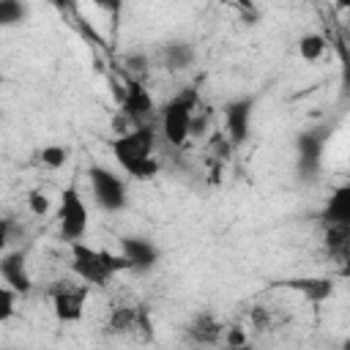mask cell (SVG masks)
Instances as JSON below:
<instances>
[{
  "label": "cell",
  "mask_w": 350,
  "mask_h": 350,
  "mask_svg": "<svg viewBox=\"0 0 350 350\" xmlns=\"http://www.w3.org/2000/svg\"><path fill=\"white\" fill-rule=\"evenodd\" d=\"M197 90H180L175 98H170V104L161 112V137L175 145L183 148L186 139L191 137V120L197 115Z\"/></svg>",
  "instance_id": "cell-1"
},
{
  "label": "cell",
  "mask_w": 350,
  "mask_h": 350,
  "mask_svg": "<svg viewBox=\"0 0 350 350\" xmlns=\"http://www.w3.org/2000/svg\"><path fill=\"white\" fill-rule=\"evenodd\" d=\"M109 148H112V156L120 164V170L129 175L137 164L156 156V131H153V126H137L126 134H118L109 142Z\"/></svg>",
  "instance_id": "cell-2"
},
{
  "label": "cell",
  "mask_w": 350,
  "mask_h": 350,
  "mask_svg": "<svg viewBox=\"0 0 350 350\" xmlns=\"http://www.w3.org/2000/svg\"><path fill=\"white\" fill-rule=\"evenodd\" d=\"M57 224H60V235L68 243H79L88 232V205L82 200V194L68 186L60 191V208H57Z\"/></svg>",
  "instance_id": "cell-3"
},
{
  "label": "cell",
  "mask_w": 350,
  "mask_h": 350,
  "mask_svg": "<svg viewBox=\"0 0 350 350\" xmlns=\"http://www.w3.org/2000/svg\"><path fill=\"white\" fill-rule=\"evenodd\" d=\"M71 271L88 287H98V284H107L112 279V271L107 268L101 249H93L85 241L71 243Z\"/></svg>",
  "instance_id": "cell-4"
},
{
  "label": "cell",
  "mask_w": 350,
  "mask_h": 350,
  "mask_svg": "<svg viewBox=\"0 0 350 350\" xmlns=\"http://www.w3.org/2000/svg\"><path fill=\"white\" fill-rule=\"evenodd\" d=\"M85 301H88V284L85 282H71V279L55 282L52 312L60 323H79L85 314Z\"/></svg>",
  "instance_id": "cell-5"
},
{
  "label": "cell",
  "mask_w": 350,
  "mask_h": 350,
  "mask_svg": "<svg viewBox=\"0 0 350 350\" xmlns=\"http://www.w3.org/2000/svg\"><path fill=\"white\" fill-rule=\"evenodd\" d=\"M88 178H90L93 197L104 211L115 213V211L126 208V183L120 175H115L112 170H104V167H93L88 172Z\"/></svg>",
  "instance_id": "cell-6"
},
{
  "label": "cell",
  "mask_w": 350,
  "mask_h": 350,
  "mask_svg": "<svg viewBox=\"0 0 350 350\" xmlns=\"http://www.w3.org/2000/svg\"><path fill=\"white\" fill-rule=\"evenodd\" d=\"M120 109H123V118L137 129V126H150V118H153V98L148 93V88L129 77L126 85H123V98H120Z\"/></svg>",
  "instance_id": "cell-7"
},
{
  "label": "cell",
  "mask_w": 350,
  "mask_h": 350,
  "mask_svg": "<svg viewBox=\"0 0 350 350\" xmlns=\"http://www.w3.org/2000/svg\"><path fill=\"white\" fill-rule=\"evenodd\" d=\"M186 336H189V342H194L200 347H211V345H219L224 339V325L213 314L202 312L186 325Z\"/></svg>",
  "instance_id": "cell-8"
},
{
  "label": "cell",
  "mask_w": 350,
  "mask_h": 350,
  "mask_svg": "<svg viewBox=\"0 0 350 350\" xmlns=\"http://www.w3.org/2000/svg\"><path fill=\"white\" fill-rule=\"evenodd\" d=\"M120 252L129 257L131 262V271H150L159 260V252L150 241L145 238H123L120 241Z\"/></svg>",
  "instance_id": "cell-9"
},
{
  "label": "cell",
  "mask_w": 350,
  "mask_h": 350,
  "mask_svg": "<svg viewBox=\"0 0 350 350\" xmlns=\"http://www.w3.org/2000/svg\"><path fill=\"white\" fill-rule=\"evenodd\" d=\"M284 287L287 290H295V293H301L306 301H312V304H323V301H328L331 295H334V282L328 279V276H304V279H287L284 282Z\"/></svg>",
  "instance_id": "cell-10"
},
{
  "label": "cell",
  "mask_w": 350,
  "mask_h": 350,
  "mask_svg": "<svg viewBox=\"0 0 350 350\" xmlns=\"http://www.w3.org/2000/svg\"><path fill=\"white\" fill-rule=\"evenodd\" d=\"M224 118H227V137L232 145H241L246 137H249V118H252V101L241 98V101H232L227 109H224Z\"/></svg>",
  "instance_id": "cell-11"
},
{
  "label": "cell",
  "mask_w": 350,
  "mask_h": 350,
  "mask_svg": "<svg viewBox=\"0 0 350 350\" xmlns=\"http://www.w3.org/2000/svg\"><path fill=\"white\" fill-rule=\"evenodd\" d=\"M0 276H3V284L14 287L19 295L30 290V276L25 271V260L16 252H5L3 254V260H0Z\"/></svg>",
  "instance_id": "cell-12"
},
{
  "label": "cell",
  "mask_w": 350,
  "mask_h": 350,
  "mask_svg": "<svg viewBox=\"0 0 350 350\" xmlns=\"http://www.w3.org/2000/svg\"><path fill=\"white\" fill-rule=\"evenodd\" d=\"M325 224L350 227V183H342L331 191L325 202Z\"/></svg>",
  "instance_id": "cell-13"
},
{
  "label": "cell",
  "mask_w": 350,
  "mask_h": 350,
  "mask_svg": "<svg viewBox=\"0 0 350 350\" xmlns=\"http://www.w3.org/2000/svg\"><path fill=\"white\" fill-rule=\"evenodd\" d=\"M139 312L142 306H112L109 317H107V331L109 334H137V323H139Z\"/></svg>",
  "instance_id": "cell-14"
},
{
  "label": "cell",
  "mask_w": 350,
  "mask_h": 350,
  "mask_svg": "<svg viewBox=\"0 0 350 350\" xmlns=\"http://www.w3.org/2000/svg\"><path fill=\"white\" fill-rule=\"evenodd\" d=\"M161 60H164L167 68L183 71V68H189V66L194 63V49H191V44H186V41H172V44H167V46L161 49Z\"/></svg>",
  "instance_id": "cell-15"
},
{
  "label": "cell",
  "mask_w": 350,
  "mask_h": 350,
  "mask_svg": "<svg viewBox=\"0 0 350 350\" xmlns=\"http://www.w3.org/2000/svg\"><path fill=\"white\" fill-rule=\"evenodd\" d=\"M323 52H325V38H323L320 33H306V36L298 38V55H301L304 60L314 63V60L323 57Z\"/></svg>",
  "instance_id": "cell-16"
},
{
  "label": "cell",
  "mask_w": 350,
  "mask_h": 350,
  "mask_svg": "<svg viewBox=\"0 0 350 350\" xmlns=\"http://www.w3.org/2000/svg\"><path fill=\"white\" fill-rule=\"evenodd\" d=\"M38 161L44 167H49V170H60L68 161V148H63V145H44L38 150Z\"/></svg>",
  "instance_id": "cell-17"
},
{
  "label": "cell",
  "mask_w": 350,
  "mask_h": 350,
  "mask_svg": "<svg viewBox=\"0 0 350 350\" xmlns=\"http://www.w3.org/2000/svg\"><path fill=\"white\" fill-rule=\"evenodd\" d=\"M27 14V8L19 0H0V22L3 25H16L22 22Z\"/></svg>",
  "instance_id": "cell-18"
},
{
  "label": "cell",
  "mask_w": 350,
  "mask_h": 350,
  "mask_svg": "<svg viewBox=\"0 0 350 350\" xmlns=\"http://www.w3.org/2000/svg\"><path fill=\"white\" fill-rule=\"evenodd\" d=\"M16 295L19 293L14 287H8V284L0 287V320L3 323H8L14 317V312H16Z\"/></svg>",
  "instance_id": "cell-19"
},
{
  "label": "cell",
  "mask_w": 350,
  "mask_h": 350,
  "mask_svg": "<svg viewBox=\"0 0 350 350\" xmlns=\"http://www.w3.org/2000/svg\"><path fill=\"white\" fill-rule=\"evenodd\" d=\"M27 208H30V213H36V216H46V213L52 211V200H49L41 189H33V191L27 194Z\"/></svg>",
  "instance_id": "cell-20"
},
{
  "label": "cell",
  "mask_w": 350,
  "mask_h": 350,
  "mask_svg": "<svg viewBox=\"0 0 350 350\" xmlns=\"http://www.w3.org/2000/svg\"><path fill=\"white\" fill-rule=\"evenodd\" d=\"M224 347L227 350H238V347H243V345H249V336H246V328L243 325H227L224 328Z\"/></svg>",
  "instance_id": "cell-21"
},
{
  "label": "cell",
  "mask_w": 350,
  "mask_h": 350,
  "mask_svg": "<svg viewBox=\"0 0 350 350\" xmlns=\"http://www.w3.org/2000/svg\"><path fill=\"white\" fill-rule=\"evenodd\" d=\"M249 320H252V325H254V328H260V331H262V328H268V325H271V312H268L265 306H254V309H252V314H249Z\"/></svg>",
  "instance_id": "cell-22"
},
{
  "label": "cell",
  "mask_w": 350,
  "mask_h": 350,
  "mask_svg": "<svg viewBox=\"0 0 350 350\" xmlns=\"http://www.w3.org/2000/svg\"><path fill=\"white\" fill-rule=\"evenodd\" d=\"M129 71H145V57H129Z\"/></svg>",
  "instance_id": "cell-23"
},
{
  "label": "cell",
  "mask_w": 350,
  "mask_h": 350,
  "mask_svg": "<svg viewBox=\"0 0 350 350\" xmlns=\"http://www.w3.org/2000/svg\"><path fill=\"white\" fill-rule=\"evenodd\" d=\"M339 273H342L345 279H350V252H345V257H342V268H339Z\"/></svg>",
  "instance_id": "cell-24"
},
{
  "label": "cell",
  "mask_w": 350,
  "mask_h": 350,
  "mask_svg": "<svg viewBox=\"0 0 350 350\" xmlns=\"http://www.w3.org/2000/svg\"><path fill=\"white\" fill-rule=\"evenodd\" d=\"M342 350H350V334L345 336V342H342Z\"/></svg>",
  "instance_id": "cell-25"
},
{
  "label": "cell",
  "mask_w": 350,
  "mask_h": 350,
  "mask_svg": "<svg viewBox=\"0 0 350 350\" xmlns=\"http://www.w3.org/2000/svg\"><path fill=\"white\" fill-rule=\"evenodd\" d=\"M238 350H252V347H249V345H243V347H238Z\"/></svg>",
  "instance_id": "cell-26"
},
{
  "label": "cell",
  "mask_w": 350,
  "mask_h": 350,
  "mask_svg": "<svg viewBox=\"0 0 350 350\" xmlns=\"http://www.w3.org/2000/svg\"><path fill=\"white\" fill-rule=\"evenodd\" d=\"M347 183H350V175H347Z\"/></svg>",
  "instance_id": "cell-27"
}]
</instances>
